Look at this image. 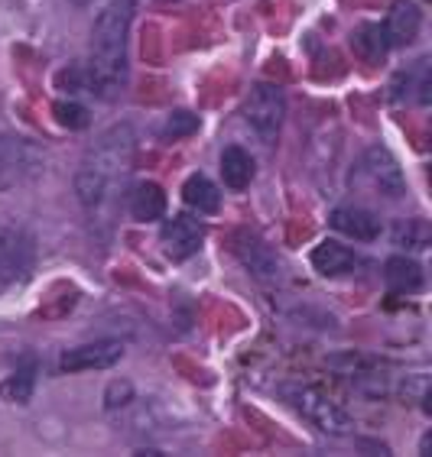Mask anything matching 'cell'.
<instances>
[{
  "label": "cell",
  "mask_w": 432,
  "mask_h": 457,
  "mask_svg": "<svg viewBox=\"0 0 432 457\" xmlns=\"http://www.w3.org/2000/svg\"><path fill=\"white\" fill-rule=\"evenodd\" d=\"M127 29H131V0H111L91 27L89 88L111 97L127 79Z\"/></svg>",
  "instance_id": "cell-1"
},
{
  "label": "cell",
  "mask_w": 432,
  "mask_h": 457,
  "mask_svg": "<svg viewBox=\"0 0 432 457\" xmlns=\"http://www.w3.org/2000/svg\"><path fill=\"white\" fill-rule=\"evenodd\" d=\"M131 159H133V130L127 123L123 127H111L91 146V153L81 162V172L75 176V192H79L81 204L85 208H97V204L105 202L111 185L127 176Z\"/></svg>",
  "instance_id": "cell-2"
},
{
  "label": "cell",
  "mask_w": 432,
  "mask_h": 457,
  "mask_svg": "<svg viewBox=\"0 0 432 457\" xmlns=\"http://www.w3.org/2000/svg\"><path fill=\"white\" fill-rule=\"evenodd\" d=\"M280 393L286 396V403H290L302 419H309V422L316 425L318 431H326V435H352V428H354L352 415L344 412L338 403H332L322 389L296 383V386H283Z\"/></svg>",
  "instance_id": "cell-3"
},
{
  "label": "cell",
  "mask_w": 432,
  "mask_h": 457,
  "mask_svg": "<svg viewBox=\"0 0 432 457\" xmlns=\"http://www.w3.org/2000/svg\"><path fill=\"white\" fill-rule=\"evenodd\" d=\"M352 185L368 188V192L377 195V198H400V195L406 192V182L397 166V159L390 156L384 146H374V150H368L354 162Z\"/></svg>",
  "instance_id": "cell-4"
},
{
  "label": "cell",
  "mask_w": 432,
  "mask_h": 457,
  "mask_svg": "<svg viewBox=\"0 0 432 457\" xmlns=\"http://www.w3.org/2000/svg\"><path fill=\"white\" fill-rule=\"evenodd\" d=\"M43 172V153L23 137L0 133V192L33 182Z\"/></svg>",
  "instance_id": "cell-5"
},
{
  "label": "cell",
  "mask_w": 432,
  "mask_h": 457,
  "mask_svg": "<svg viewBox=\"0 0 432 457\" xmlns=\"http://www.w3.org/2000/svg\"><path fill=\"white\" fill-rule=\"evenodd\" d=\"M244 117L247 123L257 130V137H264L267 143H274L280 137V127H283V117H286V97L276 85H254L250 88V97H247L244 104Z\"/></svg>",
  "instance_id": "cell-6"
},
{
  "label": "cell",
  "mask_w": 432,
  "mask_h": 457,
  "mask_svg": "<svg viewBox=\"0 0 432 457\" xmlns=\"http://www.w3.org/2000/svg\"><path fill=\"white\" fill-rule=\"evenodd\" d=\"M36 256L33 237L20 228H0V292L30 273Z\"/></svg>",
  "instance_id": "cell-7"
},
{
  "label": "cell",
  "mask_w": 432,
  "mask_h": 457,
  "mask_svg": "<svg viewBox=\"0 0 432 457\" xmlns=\"http://www.w3.org/2000/svg\"><path fill=\"white\" fill-rule=\"evenodd\" d=\"M123 357V344L121 341H95V344H79L72 351L62 353L59 367L69 370V373H85V370H107L114 367Z\"/></svg>",
  "instance_id": "cell-8"
},
{
  "label": "cell",
  "mask_w": 432,
  "mask_h": 457,
  "mask_svg": "<svg viewBox=\"0 0 432 457\" xmlns=\"http://www.w3.org/2000/svg\"><path fill=\"white\" fill-rule=\"evenodd\" d=\"M159 240H163V250L173 260H189V256L199 253V246L205 240V230L199 220H192L189 214H176L173 220L163 224L159 230Z\"/></svg>",
  "instance_id": "cell-9"
},
{
  "label": "cell",
  "mask_w": 432,
  "mask_h": 457,
  "mask_svg": "<svg viewBox=\"0 0 432 457\" xmlns=\"http://www.w3.org/2000/svg\"><path fill=\"white\" fill-rule=\"evenodd\" d=\"M419 23H423V13L413 0H397L394 10H390L387 23H384V33H387L390 46H406L413 43L416 33H419Z\"/></svg>",
  "instance_id": "cell-10"
},
{
  "label": "cell",
  "mask_w": 432,
  "mask_h": 457,
  "mask_svg": "<svg viewBox=\"0 0 432 457\" xmlns=\"http://www.w3.org/2000/svg\"><path fill=\"white\" fill-rule=\"evenodd\" d=\"M127 208L137 220H159L166 214V192L157 182H137L127 195Z\"/></svg>",
  "instance_id": "cell-11"
},
{
  "label": "cell",
  "mask_w": 432,
  "mask_h": 457,
  "mask_svg": "<svg viewBox=\"0 0 432 457\" xmlns=\"http://www.w3.org/2000/svg\"><path fill=\"white\" fill-rule=\"evenodd\" d=\"M361 263L354 250L348 246L335 244V240H322V244L312 250V266H316L322 276H342V273H352L354 266Z\"/></svg>",
  "instance_id": "cell-12"
},
{
  "label": "cell",
  "mask_w": 432,
  "mask_h": 457,
  "mask_svg": "<svg viewBox=\"0 0 432 457\" xmlns=\"http://www.w3.org/2000/svg\"><path fill=\"white\" fill-rule=\"evenodd\" d=\"M332 228L354 240H374L380 234V220L364 208H338L332 212Z\"/></svg>",
  "instance_id": "cell-13"
},
{
  "label": "cell",
  "mask_w": 432,
  "mask_h": 457,
  "mask_svg": "<svg viewBox=\"0 0 432 457\" xmlns=\"http://www.w3.org/2000/svg\"><path fill=\"white\" fill-rule=\"evenodd\" d=\"M182 202L189 204V208H195L199 214H215L221 208L218 185L208 176H202V172H195V176H189L182 185Z\"/></svg>",
  "instance_id": "cell-14"
},
{
  "label": "cell",
  "mask_w": 432,
  "mask_h": 457,
  "mask_svg": "<svg viewBox=\"0 0 432 457\" xmlns=\"http://www.w3.org/2000/svg\"><path fill=\"white\" fill-rule=\"evenodd\" d=\"M33 389H36V363H23V367L10 370L4 383H0V399L10 405H27L33 399Z\"/></svg>",
  "instance_id": "cell-15"
},
{
  "label": "cell",
  "mask_w": 432,
  "mask_h": 457,
  "mask_svg": "<svg viewBox=\"0 0 432 457\" xmlns=\"http://www.w3.org/2000/svg\"><path fill=\"white\" fill-rule=\"evenodd\" d=\"M221 176H224V185H231V188H247L250 179H254L250 153H244L241 146H228L221 153Z\"/></svg>",
  "instance_id": "cell-16"
},
{
  "label": "cell",
  "mask_w": 432,
  "mask_h": 457,
  "mask_svg": "<svg viewBox=\"0 0 432 457\" xmlns=\"http://www.w3.org/2000/svg\"><path fill=\"white\" fill-rule=\"evenodd\" d=\"M384 279H387V286L394 292L423 289V270H419V263L406 260V256H394V260H387V266H384Z\"/></svg>",
  "instance_id": "cell-17"
},
{
  "label": "cell",
  "mask_w": 432,
  "mask_h": 457,
  "mask_svg": "<svg viewBox=\"0 0 432 457\" xmlns=\"http://www.w3.org/2000/svg\"><path fill=\"white\" fill-rule=\"evenodd\" d=\"M354 49H358V55H364L368 62L384 59L390 49L384 27H377V23H364V27H358V33H354Z\"/></svg>",
  "instance_id": "cell-18"
},
{
  "label": "cell",
  "mask_w": 432,
  "mask_h": 457,
  "mask_svg": "<svg viewBox=\"0 0 432 457\" xmlns=\"http://www.w3.org/2000/svg\"><path fill=\"white\" fill-rule=\"evenodd\" d=\"M394 244L403 246V250H426L432 244V230L423 218H410L400 220L394 228Z\"/></svg>",
  "instance_id": "cell-19"
},
{
  "label": "cell",
  "mask_w": 432,
  "mask_h": 457,
  "mask_svg": "<svg viewBox=\"0 0 432 457\" xmlns=\"http://www.w3.org/2000/svg\"><path fill=\"white\" fill-rule=\"evenodd\" d=\"M400 81H406V95H400V101H403V97H413V101H419V104H429V91H432L429 59L416 62L406 75H400Z\"/></svg>",
  "instance_id": "cell-20"
},
{
  "label": "cell",
  "mask_w": 432,
  "mask_h": 457,
  "mask_svg": "<svg viewBox=\"0 0 432 457\" xmlns=\"http://www.w3.org/2000/svg\"><path fill=\"white\" fill-rule=\"evenodd\" d=\"M55 120L62 123V127H69V130H85L89 127V107H81L79 101H59V104L53 107Z\"/></svg>",
  "instance_id": "cell-21"
},
{
  "label": "cell",
  "mask_w": 432,
  "mask_h": 457,
  "mask_svg": "<svg viewBox=\"0 0 432 457\" xmlns=\"http://www.w3.org/2000/svg\"><path fill=\"white\" fill-rule=\"evenodd\" d=\"M199 130V117L195 114H189V111H179V114H173L166 120V127H163V137H189V133H195Z\"/></svg>",
  "instance_id": "cell-22"
},
{
  "label": "cell",
  "mask_w": 432,
  "mask_h": 457,
  "mask_svg": "<svg viewBox=\"0 0 432 457\" xmlns=\"http://www.w3.org/2000/svg\"><path fill=\"white\" fill-rule=\"evenodd\" d=\"M133 403V386L131 383H123V379H117V383H111L105 393V409L107 412H117V409H123V405Z\"/></svg>",
  "instance_id": "cell-23"
},
{
  "label": "cell",
  "mask_w": 432,
  "mask_h": 457,
  "mask_svg": "<svg viewBox=\"0 0 432 457\" xmlns=\"http://www.w3.org/2000/svg\"><path fill=\"white\" fill-rule=\"evenodd\" d=\"M75 4H91V0H75Z\"/></svg>",
  "instance_id": "cell-24"
}]
</instances>
